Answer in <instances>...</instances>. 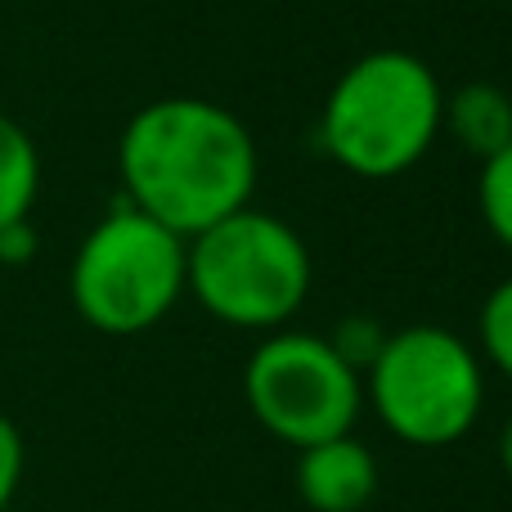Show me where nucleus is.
Returning <instances> with one entry per match:
<instances>
[{"label":"nucleus","mask_w":512,"mask_h":512,"mask_svg":"<svg viewBox=\"0 0 512 512\" xmlns=\"http://www.w3.org/2000/svg\"><path fill=\"white\" fill-rule=\"evenodd\" d=\"M256 167L252 131L216 99H153L117 140L126 203L180 239L252 207Z\"/></svg>","instance_id":"obj_1"},{"label":"nucleus","mask_w":512,"mask_h":512,"mask_svg":"<svg viewBox=\"0 0 512 512\" xmlns=\"http://www.w3.org/2000/svg\"><path fill=\"white\" fill-rule=\"evenodd\" d=\"M445 126V90L409 50H373L333 81L319 113L324 153L364 180L405 176Z\"/></svg>","instance_id":"obj_2"},{"label":"nucleus","mask_w":512,"mask_h":512,"mask_svg":"<svg viewBox=\"0 0 512 512\" xmlns=\"http://www.w3.org/2000/svg\"><path fill=\"white\" fill-rule=\"evenodd\" d=\"M310 274L301 234L261 207H243L189 239L185 292L221 324L274 333L310 297Z\"/></svg>","instance_id":"obj_3"},{"label":"nucleus","mask_w":512,"mask_h":512,"mask_svg":"<svg viewBox=\"0 0 512 512\" xmlns=\"http://www.w3.org/2000/svg\"><path fill=\"white\" fill-rule=\"evenodd\" d=\"M364 400L382 427L418 450L454 445L486 409V364L477 346L441 324L387 333L378 360L364 369Z\"/></svg>","instance_id":"obj_4"},{"label":"nucleus","mask_w":512,"mask_h":512,"mask_svg":"<svg viewBox=\"0 0 512 512\" xmlns=\"http://www.w3.org/2000/svg\"><path fill=\"white\" fill-rule=\"evenodd\" d=\"M185 265L189 239L122 203L81 239L72 256V310L108 337L149 333L185 297Z\"/></svg>","instance_id":"obj_5"},{"label":"nucleus","mask_w":512,"mask_h":512,"mask_svg":"<svg viewBox=\"0 0 512 512\" xmlns=\"http://www.w3.org/2000/svg\"><path fill=\"white\" fill-rule=\"evenodd\" d=\"M243 400L274 441L306 450L355 432L364 378L319 333L274 328L243 364Z\"/></svg>","instance_id":"obj_6"},{"label":"nucleus","mask_w":512,"mask_h":512,"mask_svg":"<svg viewBox=\"0 0 512 512\" xmlns=\"http://www.w3.org/2000/svg\"><path fill=\"white\" fill-rule=\"evenodd\" d=\"M378 486V454L355 432L297 450V495L310 512H364Z\"/></svg>","instance_id":"obj_7"},{"label":"nucleus","mask_w":512,"mask_h":512,"mask_svg":"<svg viewBox=\"0 0 512 512\" xmlns=\"http://www.w3.org/2000/svg\"><path fill=\"white\" fill-rule=\"evenodd\" d=\"M445 126L472 158H495L512 144V95L490 81H468L445 99Z\"/></svg>","instance_id":"obj_8"},{"label":"nucleus","mask_w":512,"mask_h":512,"mask_svg":"<svg viewBox=\"0 0 512 512\" xmlns=\"http://www.w3.org/2000/svg\"><path fill=\"white\" fill-rule=\"evenodd\" d=\"M36 189H41V153L14 117L0 113V234L27 221Z\"/></svg>","instance_id":"obj_9"},{"label":"nucleus","mask_w":512,"mask_h":512,"mask_svg":"<svg viewBox=\"0 0 512 512\" xmlns=\"http://www.w3.org/2000/svg\"><path fill=\"white\" fill-rule=\"evenodd\" d=\"M477 207H481L486 230L495 234V243L512 252V144L508 149H499L495 158L481 162Z\"/></svg>","instance_id":"obj_10"},{"label":"nucleus","mask_w":512,"mask_h":512,"mask_svg":"<svg viewBox=\"0 0 512 512\" xmlns=\"http://www.w3.org/2000/svg\"><path fill=\"white\" fill-rule=\"evenodd\" d=\"M477 337H481L477 355H486V364H495L512 382V274L486 292L481 315H477Z\"/></svg>","instance_id":"obj_11"},{"label":"nucleus","mask_w":512,"mask_h":512,"mask_svg":"<svg viewBox=\"0 0 512 512\" xmlns=\"http://www.w3.org/2000/svg\"><path fill=\"white\" fill-rule=\"evenodd\" d=\"M382 342H387V328H382L378 319H369V315H346L342 324L328 333V346H333V351L342 355L355 373H360V378H364V369L378 360Z\"/></svg>","instance_id":"obj_12"},{"label":"nucleus","mask_w":512,"mask_h":512,"mask_svg":"<svg viewBox=\"0 0 512 512\" xmlns=\"http://www.w3.org/2000/svg\"><path fill=\"white\" fill-rule=\"evenodd\" d=\"M23 463H27V445L18 432L14 418L0 414V512H9L18 495V481H23Z\"/></svg>","instance_id":"obj_13"},{"label":"nucleus","mask_w":512,"mask_h":512,"mask_svg":"<svg viewBox=\"0 0 512 512\" xmlns=\"http://www.w3.org/2000/svg\"><path fill=\"white\" fill-rule=\"evenodd\" d=\"M32 248H36V239H32V225H9L5 234H0V256L5 261H27L32 256Z\"/></svg>","instance_id":"obj_14"},{"label":"nucleus","mask_w":512,"mask_h":512,"mask_svg":"<svg viewBox=\"0 0 512 512\" xmlns=\"http://www.w3.org/2000/svg\"><path fill=\"white\" fill-rule=\"evenodd\" d=\"M499 463H504V472H508V481H512V414H508L504 432H499Z\"/></svg>","instance_id":"obj_15"}]
</instances>
